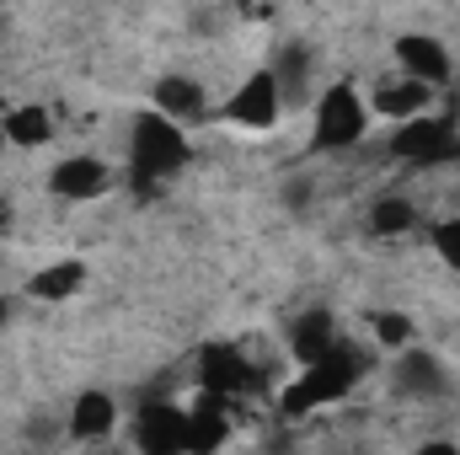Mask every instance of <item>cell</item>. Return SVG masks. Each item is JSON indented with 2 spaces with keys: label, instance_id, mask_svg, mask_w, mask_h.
I'll use <instances>...</instances> for the list:
<instances>
[{
  "label": "cell",
  "instance_id": "9a60e30c",
  "mask_svg": "<svg viewBox=\"0 0 460 455\" xmlns=\"http://www.w3.org/2000/svg\"><path fill=\"white\" fill-rule=\"evenodd\" d=\"M343 333H338V322H332V311H305V317H295V327H289V353H295V364H311V359H322L327 348H338Z\"/></svg>",
  "mask_w": 460,
  "mask_h": 455
},
{
  "label": "cell",
  "instance_id": "8fae6325",
  "mask_svg": "<svg viewBox=\"0 0 460 455\" xmlns=\"http://www.w3.org/2000/svg\"><path fill=\"white\" fill-rule=\"evenodd\" d=\"M429 103H434V86H429V81H418V76H407V70H396L391 81H380V86L369 92V113L391 118V123L429 113Z\"/></svg>",
  "mask_w": 460,
  "mask_h": 455
},
{
  "label": "cell",
  "instance_id": "7a4b0ae2",
  "mask_svg": "<svg viewBox=\"0 0 460 455\" xmlns=\"http://www.w3.org/2000/svg\"><path fill=\"white\" fill-rule=\"evenodd\" d=\"M358 375H364V353L358 348H327L322 359H311V364H300L295 370V380L279 391V413L284 418H305V413H316V407H332V402H343L348 391L358 386Z\"/></svg>",
  "mask_w": 460,
  "mask_h": 455
},
{
  "label": "cell",
  "instance_id": "ac0fdd59",
  "mask_svg": "<svg viewBox=\"0 0 460 455\" xmlns=\"http://www.w3.org/2000/svg\"><path fill=\"white\" fill-rule=\"evenodd\" d=\"M268 70L279 76L284 103H300V97H305V70H311V49H305V43H284V49L273 54V65H268Z\"/></svg>",
  "mask_w": 460,
  "mask_h": 455
},
{
  "label": "cell",
  "instance_id": "e0dca14e",
  "mask_svg": "<svg viewBox=\"0 0 460 455\" xmlns=\"http://www.w3.org/2000/svg\"><path fill=\"white\" fill-rule=\"evenodd\" d=\"M5 139H11L16 150H43V145L54 139V113L38 108V103L11 108V113H5Z\"/></svg>",
  "mask_w": 460,
  "mask_h": 455
},
{
  "label": "cell",
  "instance_id": "9c48e42d",
  "mask_svg": "<svg viewBox=\"0 0 460 455\" xmlns=\"http://www.w3.org/2000/svg\"><path fill=\"white\" fill-rule=\"evenodd\" d=\"M134 445L150 455L188 451V407H177V402H145L134 413Z\"/></svg>",
  "mask_w": 460,
  "mask_h": 455
},
{
  "label": "cell",
  "instance_id": "2e32d148",
  "mask_svg": "<svg viewBox=\"0 0 460 455\" xmlns=\"http://www.w3.org/2000/svg\"><path fill=\"white\" fill-rule=\"evenodd\" d=\"M86 263H75V257H65V263H49V268H38L32 279H27V295L32 300H70V295H81L86 290Z\"/></svg>",
  "mask_w": 460,
  "mask_h": 455
},
{
  "label": "cell",
  "instance_id": "3957f363",
  "mask_svg": "<svg viewBox=\"0 0 460 455\" xmlns=\"http://www.w3.org/2000/svg\"><path fill=\"white\" fill-rule=\"evenodd\" d=\"M369 118H375L369 97L353 81H332L311 108V145L316 150H353V145H364Z\"/></svg>",
  "mask_w": 460,
  "mask_h": 455
},
{
  "label": "cell",
  "instance_id": "52a82bcc",
  "mask_svg": "<svg viewBox=\"0 0 460 455\" xmlns=\"http://www.w3.org/2000/svg\"><path fill=\"white\" fill-rule=\"evenodd\" d=\"M230 413H241V397L199 386V397L188 402V451H199V455L220 451L230 440Z\"/></svg>",
  "mask_w": 460,
  "mask_h": 455
},
{
  "label": "cell",
  "instance_id": "7402d4cb",
  "mask_svg": "<svg viewBox=\"0 0 460 455\" xmlns=\"http://www.w3.org/2000/svg\"><path fill=\"white\" fill-rule=\"evenodd\" d=\"M5 226H11V215H5V210H0V236H5Z\"/></svg>",
  "mask_w": 460,
  "mask_h": 455
},
{
  "label": "cell",
  "instance_id": "7c38bea8",
  "mask_svg": "<svg viewBox=\"0 0 460 455\" xmlns=\"http://www.w3.org/2000/svg\"><path fill=\"white\" fill-rule=\"evenodd\" d=\"M150 108L166 118H177V123H199V118L209 113V92L193 81V76H161L155 86H150Z\"/></svg>",
  "mask_w": 460,
  "mask_h": 455
},
{
  "label": "cell",
  "instance_id": "277c9868",
  "mask_svg": "<svg viewBox=\"0 0 460 455\" xmlns=\"http://www.w3.org/2000/svg\"><path fill=\"white\" fill-rule=\"evenodd\" d=\"M391 156H402L407 166H445V161H460V134L456 123L439 113L402 118L396 139H391Z\"/></svg>",
  "mask_w": 460,
  "mask_h": 455
},
{
  "label": "cell",
  "instance_id": "4fadbf2b",
  "mask_svg": "<svg viewBox=\"0 0 460 455\" xmlns=\"http://www.w3.org/2000/svg\"><path fill=\"white\" fill-rule=\"evenodd\" d=\"M396 391L402 397H445V364L434 359V353H423V348H402V359H396Z\"/></svg>",
  "mask_w": 460,
  "mask_h": 455
},
{
  "label": "cell",
  "instance_id": "ba28073f",
  "mask_svg": "<svg viewBox=\"0 0 460 455\" xmlns=\"http://www.w3.org/2000/svg\"><path fill=\"white\" fill-rule=\"evenodd\" d=\"M108 188H113V166H108L102 156H65V161H54V172H49V193L65 199V204H92V199H102Z\"/></svg>",
  "mask_w": 460,
  "mask_h": 455
},
{
  "label": "cell",
  "instance_id": "d6986e66",
  "mask_svg": "<svg viewBox=\"0 0 460 455\" xmlns=\"http://www.w3.org/2000/svg\"><path fill=\"white\" fill-rule=\"evenodd\" d=\"M412 226H418V215H412V204H407V199L385 193V199H375V204H369V230H375V236H407Z\"/></svg>",
  "mask_w": 460,
  "mask_h": 455
},
{
  "label": "cell",
  "instance_id": "30bf717a",
  "mask_svg": "<svg viewBox=\"0 0 460 455\" xmlns=\"http://www.w3.org/2000/svg\"><path fill=\"white\" fill-rule=\"evenodd\" d=\"M396 70H407V76H418V81H429V86L439 92V86H450V76H456V54H450L445 38H434V32H402V38H396Z\"/></svg>",
  "mask_w": 460,
  "mask_h": 455
},
{
  "label": "cell",
  "instance_id": "5b68a950",
  "mask_svg": "<svg viewBox=\"0 0 460 455\" xmlns=\"http://www.w3.org/2000/svg\"><path fill=\"white\" fill-rule=\"evenodd\" d=\"M226 118L241 129H273L284 118V86L273 70H252L235 92L226 97Z\"/></svg>",
  "mask_w": 460,
  "mask_h": 455
},
{
  "label": "cell",
  "instance_id": "ffe728a7",
  "mask_svg": "<svg viewBox=\"0 0 460 455\" xmlns=\"http://www.w3.org/2000/svg\"><path fill=\"white\" fill-rule=\"evenodd\" d=\"M369 327H375V343H380V348H396V353H402V348L412 343V317H407V311H380Z\"/></svg>",
  "mask_w": 460,
  "mask_h": 455
},
{
  "label": "cell",
  "instance_id": "5bb4252c",
  "mask_svg": "<svg viewBox=\"0 0 460 455\" xmlns=\"http://www.w3.org/2000/svg\"><path fill=\"white\" fill-rule=\"evenodd\" d=\"M113 429H118L113 391H81V397H75V407H70V434H75V440H86V445H97V440H108Z\"/></svg>",
  "mask_w": 460,
  "mask_h": 455
},
{
  "label": "cell",
  "instance_id": "44dd1931",
  "mask_svg": "<svg viewBox=\"0 0 460 455\" xmlns=\"http://www.w3.org/2000/svg\"><path fill=\"white\" fill-rule=\"evenodd\" d=\"M434 252H439V263H445V268H456V273H460V215L434 226Z\"/></svg>",
  "mask_w": 460,
  "mask_h": 455
},
{
  "label": "cell",
  "instance_id": "6da1fadb",
  "mask_svg": "<svg viewBox=\"0 0 460 455\" xmlns=\"http://www.w3.org/2000/svg\"><path fill=\"white\" fill-rule=\"evenodd\" d=\"M188 161H193L188 123L155 113V108L128 123V172H134V188H139V193H155V188L172 183Z\"/></svg>",
  "mask_w": 460,
  "mask_h": 455
},
{
  "label": "cell",
  "instance_id": "603a6c76",
  "mask_svg": "<svg viewBox=\"0 0 460 455\" xmlns=\"http://www.w3.org/2000/svg\"><path fill=\"white\" fill-rule=\"evenodd\" d=\"M0 327H5V300H0Z\"/></svg>",
  "mask_w": 460,
  "mask_h": 455
},
{
  "label": "cell",
  "instance_id": "8992f818",
  "mask_svg": "<svg viewBox=\"0 0 460 455\" xmlns=\"http://www.w3.org/2000/svg\"><path fill=\"white\" fill-rule=\"evenodd\" d=\"M199 386L246 402V397L262 386V370L246 359V348H235V343H209V348L199 353Z\"/></svg>",
  "mask_w": 460,
  "mask_h": 455
}]
</instances>
